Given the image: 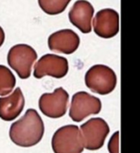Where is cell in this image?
I'll use <instances>...</instances> for the list:
<instances>
[{
  "instance_id": "8fae6325",
  "label": "cell",
  "mask_w": 140,
  "mask_h": 153,
  "mask_svg": "<svg viewBox=\"0 0 140 153\" xmlns=\"http://www.w3.org/2000/svg\"><path fill=\"white\" fill-rule=\"evenodd\" d=\"M94 12V7L88 1L78 0L69 12V20L82 33L87 34L92 30L91 22Z\"/></svg>"
},
{
  "instance_id": "30bf717a",
  "label": "cell",
  "mask_w": 140,
  "mask_h": 153,
  "mask_svg": "<svg viewBox=\"0 0 140 153\" xmlns=\"http://www.w3.org/2000/svg\"><path fill=\"white\" fill-rule=\"evenodd\" d=\"M80 37L72 30L65 29L54 32L48 38V48L56 53L71 55L80 46Z\"/></svg>"
},
{
  "instance_id": "7c38bea8",
  "label": "cell",
  "mask_w": 140,
  "mask_h": 153,
  "mask_svg": "<svg viewBox=\"0 0 140 153\" xmlns=\"http://www.w3.org/2000/svg\"><path fill=\"white\" fill-rule=\"evenodd\" d=\"M25 106V100L21 88H16L9 96L0 98V118L12 121L20 116Z\"/></svg>"
},
{
  "instance_id": "52a82bcc",
  "label": "cell",
  "mask_w": 140,
  "mask_h": 153,
  "mask_svg": "<svg viewBox=\"0 0 140 153\" xmlns=\"http://www.w3.org/2000/svg\"><path fill=\"white\" fill-rule=\"evenodd\" d=\"M69 71L68 60L54 54H46L41 56L34 66L33 75L37 79H41L45 76L54 78H63Z\"/></svg>"
},
{
  "instance_id": "7a4b0ae2",
  "label": "cell",
  "mask_w": 140,
  "mask_h": 153,
  "mask_svg": "<svg viewBox=\"0 0 140 153\" xmlns=\"http://www.w3.org/2000/svg\"><path fill=\"white\" fill-rule=\"evenodd\" d=\"M86 86L94 93L107 95L116 87L117 77L114 71L107 65H93L85 75Z\"/></svg>"
},
{
  "instance_id": "5bb4252c",
  "label": "cell",
  "mask_w": 140,
  "mask_h": 153,
  "mask_svg": "<svg viewBox=\"0 0 140 153\" xmlns=\"http://www.w3.org/2000/svg\"><path fill=\"white\" fill-rule=\"evenodd\" d=\"M40 8L49 15H56L64 12L71 0H38Z\"/></svg>"
},
{
  "instance_id": "6da1fadb",
  "label": "cell",
  "mask_w": 140,
  "mask_h": 153,
  "mask_svg": "<svg viewBox=\"0 0 140 153\" xmlns=\"http://www.w3.org/2000/svg\"><path fill=\"white\" fill-rule=\"evenodd\" d=\"M44 132L45 126L42 118L35 109L29 108L22 117L12 124L9 136L17 146L29 148L41 141Z\"/></svg>"
},
{
  "instance_id": "9c48e42d",
  "label": "cell",
  "mask_w": 140,
  "mask_h": 153,
  "mask_svg": "<svg viewBox=\"0 0 140 153\" xmlns=\"http://www.w3.org/2000/svg\"><path fill=\"white\" fill-rule=\"evenodd\" d=\"M95 33L104 39L115 37L120 30V18L117 11L105 8L98 11L93 20Z\"/></svg>"
},
{
  "instance_id": "277c9868",
  "label": "cell",
  "mask_w": 140,
  "mask_h": 153,
  "mask_svg": "<svg viewBox=\"0 0 140 153\" xmlns=\"http://www.w3.org/2000/svg\"><path fill=\"white\" fill-rule=\"evenodd\" d=\"M38 58L35 49L26 44H18L12 47L7 55V62L21 79H28L31 69Z\"/></svg>"
},
{
  "instance_id": "2e32d148",
  "label": "cell",
  "mask_w": 140,
  "mask_h": 153,
  "mask_svg": "<svg viewBox=\"0 0 140 153\" xmlns=\"http://www.w3.org/2000/svg\"><path fill=\"white\" fill-rule=\"evenodd\" d=\"M4 38H5L4 31L3 28L0 26V48H1V46L4 44Z\"/></svg>"
},
{
  "instance_id": "ba28073f",
  "label": "cell",
  "mask_w": 140,
  "mask_h": 153,
  "mask_svg": "<svg viewBox=\"0 0 140 153\" xmlns=\"http://www.w3.org/2000/svg\"><path fill=\"white\" fill-rule=\"evenodd\" d=\"M69 94L62 87L53 93H44L39 99L38 106L41 112L50 118H60L67 112Z\"/></svg>"
},
{
  "instance_id": "4fadbf2b",
  "label": "cell",
  "mask_w": 140,
  "mask_h": 153,
  "mask_svg": "<svg viewBox=\"0 0 140 153\" xmlns=\"http://www.w3.org/2000/svg\"><path fill=\"white\" fill-rule=\"evenodd\" d=\"M16 84L13 74L4 65H0V96H6L12 92Z\"/></svg>"
},
{
  "instance_id": "9a60e30c",
  "label": "cell",
  "mask_w": 140,
  "mask_h": 153,
  "mask_svg": "<svg viewBox=\"0 0 140 153\" xmlns=\"http://www.w3.org/2000/svg\"><path fill=\"white\" fill-rule=\"evenodd\" d=\"M119 143H120V132L117 131L113 134L108 143V151L110 152V153H120Z\"/></svg>"
},
{
  "instance_id": "3957f363",
  "label": "cell",
  "mask_w": 140,
  "mask_h": 153,
  "mask_svg": "<svg viewBox=\"0 0 140 153\" xmlns=\"http://www.w3.org/2000/svg\"><path fill=\"white\" fill-rule=\"evenodd\" d=\"M52 149L55 153H81L84 150L80 128L69 125L59 128L52 138Z\"/></svg>"
},
{
  "instance_id": "5b68a950",
  "label": "cell",
  "mask_w": 140,
  "mask_h": 153,
  "mask_svg": "<svg viewBox=\"0 0 140 153\" xmlns=\"http://www.w3.org/2000/svg\"><path fill=\"white\" fill-rule=\"evenodd\" d=\"M84 149L97 151L103 147L105 141L110 133L107 123L99 117L91 118L80 126Z\"/></svg>"
},
{
  "instance_id": "8992f818",
  "label": "cell",
  "mask_w": 140,
  "mask_h": 153,
  "mask_svg": "<svg viewBox=\"0 0 140 153\" xmlns=\"http://www.w3.org/2000/svg\"><path fill=\"white\" fill-rule=\"evenodd\" d=\"M102 108L101 100L86 91H79L72 96L69 116L74 122H80L88 116L97 115Z\"/></svg>"
}]
</instances>
